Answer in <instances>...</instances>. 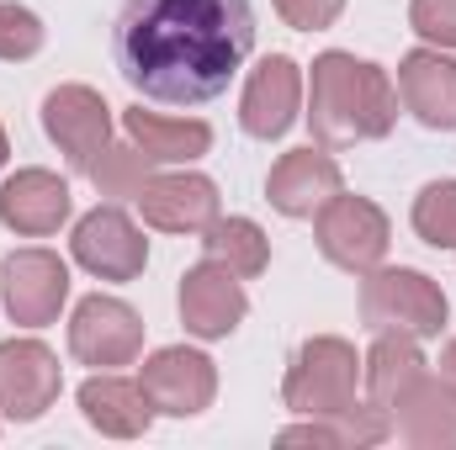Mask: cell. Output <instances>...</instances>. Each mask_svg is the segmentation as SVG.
Instances as JSON below:
<instances>
[{
  "label": "cell",
  "instance_id": "cell-9",
  "mask_svg": "<svg viewBox=\"0 0 456 450\" xmlns=\"http://www.w3.org/2000/svg\"><path fill=\"white\" fill-rule=\"evenodd\" d=\"M59 398V355L43 339H5L0 344V414L32 424Z\"/></svg>",
  "mask_w": 456,
  "mask_h": 450
},
{
  "label": "cell",
  "instance_id": "cell-8",
  "mask_svg": "<svg viewBox=\"0 0 456 450\" xmlns=\"http://www.w3.org/2000/svg\"><path fill=\"white\" fill-rule=\"evenodd\" d=\"M43 127H48V138L64 149V159L80 170V175H91V165L107 154V143H112V107L91 91V85H59V91H48V101H43Z\"/></svg>",
  "mask_w": 456,
  "mask_h": 450
},
{
  "label": "cell",
  "instance_id": "cell-22",
  "mask_svg": "<svg viewBox=\"0 0 456 450\" xmlns=\"http://www.w3.org/2000/svg\"><path fill=\"white\" fill-rule=\"evenodd\" d=\"M414 376H425V355H419V344L409 334H377L371 344V355H366V392H371V408H393V398L414 382Z\"/></svg>",
  "mask_w": 456,
  "mask_h": 450
},
{
  "label": "cell",
  "instance_id": "cell-25",
  "mask_svg": "<svg viewBox=\"0 0 456 450\" xmlns=\"http://www.w3.org/2000/svg\"><path fill=\"white\" fill-rule=\"evenodd\" d=\"M414 233L430 249H456V181H430L414 197Z\"/></svg>",
  "mask_w": 456,
  "mask_h": 450
},
{
  "label": "cell",
  "instance_id": "cell-11",
  "mask_svg": "<svg viewBox=\"0 0 456 450\" xmlns=\"http://www.w3.org/2000/svg\"><path fill=\"white\" fill-rule=\"evenodd\" d=\"M75 260L102 276V281H133L149 260V238L133 228V218L122 207H96L75 223V238H69Z\"/></svg>",
  "mask_w": 456,
  "mask_h": 450
},
{
  "label": "cell",
  "instance_id": "cell-15",
  "mask_svg": "<svg viewBox=\"0 0 456 450\" xmlns=\"http://www.w3.org/2000/svg\"><path fill=\"white\" fill-rule=\"evenodd\" d=\"M143 223L165 228V233H202L218 218V186L208 175H149L143 191L133 197Z\"/></svg>",
  "mask_w": 456,
  "mask_h": 450
},
{
  "label": "cell",
  "instance_id": "cell-10",
  "mask_svg": "<svg viewBox=\"0 0 456 450\" xmlns=\"http://www.w3.org/2000/svg\"><path fill=\"white\" fill-rule=\"evenodd\" d=\"M69 350H75V360L102 366V371L127 366V360H138V350H143V318H138L127 302L96 292V297H86V302L75 308V318H69Z\"/></svg>",
  "mask_w": 456,
  "mask_h": 450
},
{
  "label": "cell",
  "instance_id": "cell-19",
  "mask_svg": "<svg viewBox=\"0 0 456 450\" xmlns=\"http://www.w3.org/2000/svg\"><path fill=\"white\" fill-rule=\"evenodd\" d=\"M80 414H86L91 430H102L112 440H138V435H149L154 403H149L143 382H127V376L102 371V376H91L80 387Z\"/></svg>",
  "mask_w": 456,
  "mask_h": 450
},
{
  "label": "cell",
  "instance_id": "cell-30",
  "mask_svg": "<svg viewBox=\"0 0 456 450\" xmlns=\"http://www.w3.org/2000/svg\"><path fill=\"white\" fill-rule=\"evenodd\" d=\"M11 159V143H5V127H0V165Z\"/></svg>",
  "mask_w": 456,
  "mask_h": 450
},
{
  "label": "cell",
  "instance_id": "cell-7",
  "mask_svg": "<svg viewBox=\"0 0 456 450\" xmlns=\"http://www.w3.org/2000/svg\"><path fill=\"white\" fill-rule=\"evenodd\" d=\"M138 382H143L154 414H170V419H191V414L213 408V398H218V366L202 350H186V344L154 350L143 360Z\"/></svg>",
  "mask_w": 456,
  "mask_h": 450
},
{
  "label": "cell",
  "instance_id": "cell-28",
  "mask_svg": "<svg viewBox=\"0 0 456 450\" xmlns=\"http://www.w3.org/2000/svg\"><path fill=\"white\" fill-rule=\"evenodd\" d=\"M276 11H281V21L297 27V32H324V27L340 21L345 0H276Z\"/></svg>",
  "mask_w": 456,
  "mask_h": 450
},
{
  "label": "cell",
  "instance_id": "cell-21",
  "mask_svg": "<svg viewBox=\"0 0 456 450\" xmlns=\"http://www.w3.org/2000/svg\"><path fill=\"white\" fill-rule=\"evenodd\" d=\"M387 435H393V419H387L382 408H361V403H350V408H335V414H319V419H308V424L281 430L276 440H281V446L355 450V446H382Z\"/></svg>",
  "mask_w": 456,
  "mask_h": 450
},
{
  "label": "cell",
  "instance_id": "cell-2",
  "mask_svg": "<svg viewBox=\"0 0 456 450\" xmlns=\"http://www.w3.org/2000/svg\"><path fill=\"white\" fill-rule=\"evenodd\" d=\"M308 122L324 149H345L361 138H387L398 122V91L387 69L355 59V53H319L314 59V91H308Z\"/></svg>",
  "mask_w": 456,
  "mask_h": 450
},
{
  "label": "cell",
  "instance_id": "cell-3",
  "mask_svg": "<svg viewBox=\"0 0 456 450\" xmlns=\"http://www.w3.org/2000/svg\"><path fill=\"white\" fill-rule=\"evenodd\" d=\"M361 324L371 334H409V339H436L446 329V292L425 270H366L361 281Z\"/></svg>",
  "mask_w": 456,
  "mask_h": 450
},
{
  "label": "cell",
  "instance_id": "cell-24",
  "mask_svg": "<svg viewBox=\"0 0 456 450\" xmlns=\"http://www.w3.org/2000/svg\"><path fill=\"white\" fill-rule=\"evenodd\" d=\"M149 165H154V159H149L138 143H107V154L91 165V181H96L102 197L133 202V197L143 191V181H149Z\"/></svg>",
  "mask_w": 456,
  "mask_h": 450
},
{
  "label": "cell",
  "instance_id": "cell-17",
  "mask_svg": "<svg viewBox=\"0 0 456 450\" xmlns=\"http://www.w3.org/2000/svg\"><path fill=\"white\" fill-rule=\"evenodd\" d=\"M387 419H393V430H398L409 446H430V450L456 446V392L441 376H430V371L414 376V382L393 398Z\"/></svg>",
  "mask_w": 456,
  "mask_h": 450
},
{
  "label": "cell",
  "instance_id": "cell-13",
  "mask_svg": "<svg viewBox=\"0 0 456 450\" xmlns=\"http://www.w3.org/2000/svg\"><path fill=\"white\" fill-rule=\"evenodd\" d=\"M345 191V175L340 165L324 154V149H292L276 159L271 181H265V197L281 218H319V207L330 197Z\"/></svg>",
  "mask_w": 456,
  "mask_h": 450
},
{
  "label": "cell",
  "instance_id": "cell-14",
  "mask_svg": "<svg viewBox=\"0 0 456 450\" xmlns=\"http://www.w3.org/2000/svg\"><path fill=\"white\" fill-rule=\"evenodd\" d=\"M297 101H303V69L287 53H271V59H260V69L244 85L239 122L249 138H281L297 122Z\"/></svg>",
  "mask_w": 456,
  "mask_h": 450
},
{
  "label": "cell",
  "instance_id": "cell-27",
  "mask_svg": "<svg viewBox=\"0 0 456 450\" xmlns=\"http://www.w3.org/2000/svg\"><path fill=\"white\" fill-rule=\"evenodd\" d=\"M409 27L436 48H456V0H414Z\"/></svg>",
  "mask_w": 456,
  "mask_h": 450
},
{
  "label": "cell",
  "instance_id": "cell-23",
  "mask_svg": "<svg viewBox=\"0 0 456 450\" xmlns=\"http://www.w3.org/2000/svg\"><path fill=\"white\" fill-rule=\"evenodd\" d=\"M202 249H208V260L228 265L233 276H260L271 265V238L249 218H213L202 228Z\"/></svg>",
  "mask_w": 456,
  "mask_h": 450
},
{
  "label": "cell",
  "instance_id": "cell-29",
  "mask_svg": "<svg viewBox=\"0 0 456 450\" xmlns=\"http://www.w3.org/2000/svg\"><path fill=\"white\" fill-rule=\"evenodd\" d=\"M436 376H441V382H446V387L456 392V339L446 344V350H441V371H436Z\"/></svg>",
  "mask_w": 456,
  "mask_h": 450
},
{
  "label": "cell",
  "instance_id": "cell-20",
  "mask_svg": "<svg viewBox=\"0 0 456 450\" xmlns=\"http://www.w3.org/2000/svg\"><path fill=\"white\" fill-rule=\"evenodd\" d=\"M122 127L154 165H191V159H202L213 149V127L208 122H175V117L143 112V107H127Z\"/></svg>",
  "mask_w": 456,
  "mask_h": 450
},
{
  "label": "cell",
  "instance_id": "cell-5",
  "mask_svg": "<svg viewBox=\"0 0 456 450\" xmlns=\"http://www.w3.org/2000/svg\"><path fill=\"white\" fill-rule=\"evenodd\" d=\"M387 238H393L387 213L377 202H366V197H345L340 191V197H330L319 207V249H324V260H335L350 276L377 270L382 254H387Z\"/></svg>",
  "mask_w": 456,
  "mask_h": 450
},
{
  "label": "cell",
  "instance_id": "cell-1",
  "mask_svg": "<svg viewBox=\"0 0 456 450\" xmlns=\"http://www.w3.org/2000/svg\"><path fill=\"white\" fill-rule=\"evenodd\" d=\"M255 48L249 0H122L112 27L117 75L165 107L218 101Z\"/></svg>",
  "mask_w": 456,
  "mask_h": 450
},
{
  "label": "cell",
  "instance_id": "cell-26",
  "mask_svg": "<svg viewBox=\"0 0 456 450\" xmlns=\"http://www.w3.org/2000/svg\"><path fill=\"white\" fill-rule=\"evenodd\" d=\"M43 48V21L37 11L16 5V0H0V59L5 64H21Z\"/></svg>",
  "mask_w": 456,
  "mask_h": 450
},
{
  "label": "cell",
  "instance_id": "cell-6",
  "mask_svg": "<svg viewBox=\"0 0 456 450\" xmlns=\"http://www.w3.org/2000/svg\"><path fill=\"white\" fill-rule=\"evenodd\" d=\"M0 292H5L11 324L43 329V324L59 318V308L69 297V265L53 249H16L0 265Z\"/></svg>",
  "mask_w": 456,
  "mask_h": 450
},
{
  "label": "cell",
  "instance_id": "cell-4",
  "mask_svg": "<svg viewBox=\"0 0 456 450\" xmlns=\"http://www.w3.org/2000/svg\"><path fill=\"white\" fill-rule=\"evenodd\" d=\"M355 382H361V360H355V344L324 334L308 339L292 366H287V382H281V403L303 419H319V414H335L355 403Z\"/></svg>",
  "mask_w": 456,
  "mask_h": 450
},
{
  "label": "cell",
  "instance_id": "cell-16",
  "mask_svg": "<svg viewBox=\"0 0 456 450\" xmlns=\"http://www.w3.org/2000/svg\"><path fill=\"white\" fill-rule=\"evenodd\" d=\"M398 91L403 107L436 133H456V59L441 48H414L398 64Z\"/></svg>",
  "mask_w": 456,
  "mask_h": 450
},
{
  "label": "cell",
  "instance_id": "cell-12",
  "mask_svg": "<svg viewBox=\"0 0 456 450\" xmlns=\"http://www.w3.org/2000/svg\"><path fill=\"white\" fill-rule=\"evenodd\" d=\"M244 313H249V297L228 265L202 260L181 276V324L197 339H228L244 324Z\"/></svg>",
  "mask_w": 456,
  "mask_h": 450
},
{
  "label": "cell",
  "instance_id": "cell-18",
  "mask_svg": "<svg viewBox=\"0 0 456 450\" xmlns=\"http://www.w3.org/2000/svg\"><path fill=\"white\" fill-rule=\"evenodd\" d=\"M64 218H69V186L53 170H16L0 186V223L11 228V233L43 238Z\"/></svg>",
  "mask_w": 456,
  "mask_h": 450
}]
</instances>
